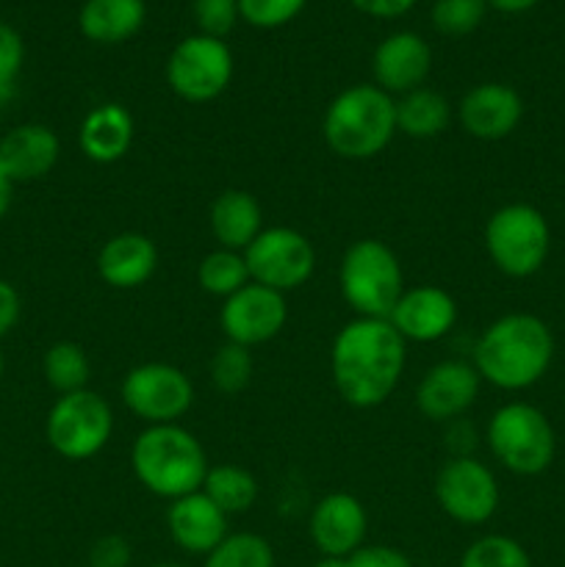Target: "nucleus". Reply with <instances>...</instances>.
<instances>
[{
    "instance_id": "18",
    "label": "nucleus",
    "mask_w": 565,
    "mask_h": 567,
    "mask_svg": "<svg viewBox=\"0 0 565 567\" xmlns=\"http://www.w3.org/2000/svg\"><path fill=\"white\" fill-rule=\"evenodd\" d=\"M432 70V48L424 37L413 31H393L382 39L371 53V75L374 86L391 97L424 86Z\"/></svg>"
},
{
    "instance_id": "31",
    "label": "nucleus",
    "mask_w": 565,
    "mask_h": 567,
    "mask_svg": "<svg viewBox=\"0 0 565 567\" xmlns=\"http://www.w3.org/2000/svg\"><path fill=\"white\" fill-rule=\"evenodd\" d=\"M458 567H532V559L515 537L482 535L465 548Z\"/></svg>"
},
{
    "instance_id": "45",
    "label": "nucleus",
    "mask_w": 565,
    "mask_h": 567,
    "mask_svg": "<svg viewBox=\"0 0 565 567\" xmlns=\"http://www.w3.org/2000/svg\"><path fill=\"white\" fill-rule=\"evenodd\" d=\"M3 369H6V360H3V354H0V377H3Z\"/></svg>"
},
{
    "instance_id": "2",
    "label": "nucleus",
    "mask_w": 565,
    "mask_h": 567,
    "mask_svg": "<svg viewBox=\"0 0 565 567\" xmlns=\"http://www.w3.org/2000/svg\"><path fill=\"white\" fill-rule=\"evenodd\" d=\"M554 360V332L535 313H504L476 338L474 363L482 382L518 393L537 385Z\"/></svg>"
},
{
    "instance_id": "24",
    "label": "nucleus",
    "mask_w": 565,
    "mask_h": 567,
    "mask_svg": "<svg viewBox=\"0 0 565 567\" xmlns=\"http://www.w3.org/2000/svg\"><path fill=\"white\" fill-rule=\"evenodd\" d=\"M147 20L144 0H86L78 11V28L94 44H122L136 37Z\"/></svg>"
},
{
    "instance_id": "35",
    "label": "nucleus",
    "mask_w": 565,
    "mask_h": 567,
    "mask_svg": "<svg viewBox=\"0 0 565 567\" xmlns=\"http://www.w3.org/2000/svg\"><path fill=\"white\" fill-rule=\"evenodd\" d=\"M22 61H25V42H22L20 31L0 20V81L17 83Z\"/></svg>"
},
{
    "instance_id": "20",
    "label": "nucleus",
    "mask_w": 565,
    "mask_h": 567,
    "mask_svg": "<svg viewBox=\"0 0 565 567\" xmlns=\"http://www.w3.org/2000/svg\"><path fill=\"white\" fill-rule=\"evenodd\" d=\"M166 529L181 551L192 557H208L230 535V518L203 491H197L170 502Z\"/></svg>"
},
{
    "instance_id": "33",
    "label": "nucleus",
    "mask_w": 565,
    "mask_h": 567,
    "mask_svg": "<svg viewBox=\"0 0 565 567\" xmlns=\"http://www.w3.org/2000/svg\"><path fill=\"white\" fill-rule=\"evenodd\" d=\"M308 0H238V14L247 25L271 31V28L288 25Z\"/></svg>"
},
{
    "instance_id": "32",
    "label": "nucleus",
    "mask_w": 565,
    "mask_h": 567,
    "mask_svg": "<svg viewBox=\"0 0 565 567\" xmlns=\"http://www.w3.org/2000/svg\"><path fill=\"white\" fill-rule=\"evenodd\" d=\"M485 14V0H435L430 9V22L443 37H469L482 25Z\"/></svg>"
},
{
    "instance_id": "13",
    "label": "nucleus",
    "mask_w": 565,
    "mask_h": 567,
    "mask_svg": "<svg viewBox=\"0 0 565 567\" xmlns=\"http://www.w3.org/2000/svg\"><path fill=\"white\" fill-rule=\"evenodd\" d=\"M288 321L286 293L271 291V288L247 282L242 291L227 297L219 310V324L225 332V341L238 347H264L275 341Z\"/></svg>"
},
{
    "instance_id": "28",
    "label": "nucleus",
    "mask_w": 565,
    "mask_h": 567,
    "mask_svg": "<svg viewBox=\"0 0 565 567\" xmlns=\"http://www.w3.org/2000/svg\"><path fill=\"white\" fill-rule=\"evenodd\" d=\"M197 282L208 297H216L225 302L227 297L242 291V288L253 280H249L244 252L216 247L210 249L208 255H203V260L197 264Z\"/></svg>"
},
{
    "instance_id": "30",
    "label": "nucleus",
    "mask_w": 565,
    "mask_h": 567,
    "mask_svg": "<svg viewBox=\"0 0 565 567\" xmlns=\"http://www.w3.org/2000/svg\"><path fill=\"white\" fill-rule=\"evenodd\" d=\"M255 374V358L253 349L238 347V343L225 341L214 352L208 363V377L210 385L216 388L225 396H238L242 391H247L249 382Z\"/></svg>"
},
{
    "instance_id": "23",
    "label": "nucleus",
    "mask_w": 565,
    "mask_h": 567,
    "mask_svg": "<svg viewBox=\"0 0 565 567\" xmlns=\"http://www.w3.org/2000/svg\"><path fill=\"white\" fill-rule=\"evenodd\" d=\"M210 236L216 238V247L244 252L264 230V208L255 199V194L244 188H225L216 194L208 210Z\"/></svg>"
},
{
    "instance_id": "42",
    "label": "nucleus",
    "mask_w": 565,
    "mask_h": 567,
    "mask_svg": "<svg viewBox=\"0 0 565 567\" xmlns=\"http://www.w3.org/2000/svg\"><path fill=\"white\" fill-rule=\"evenodd\" d=\"M14 97H17V83L0 81V111H3Z\"/></svg>"
},
{
    "instance_id": "7",
    "label": "nucleus",
    "mask_w": 565,
    "mask_h": 567,
    "mask_svg": "<svg viewBox=\"0 0 565 567\" xmlns=\"http://www.w3.org/2000/svg\"><path fill=\"white\" fill-rule=\"evenodd\" d=\"M482 241L491 264L504 277L526 280L546 266L552 252V227L535 205L507 203L485 221Z\"/></svg>"
},
{
    "instance_id": "15",
    "label": "nucleus",
    "mask_w": 565,
    "mask_h": 567,
    "mask_svg": "<svg viewBox=\"0 0 565 567\" xmlns=\"http://www.w3.org/2000/svg\"><path fill=\"white\" fill-rule=\"evenodd\" d=\"M308 535L319 557H352L360 546H366L369 513L352 493H327L310 509Z\"/></svg>"
},
{
    "instance_id": "8",
    "label": "nucleus",
    "mask_w": 565,
    "mask_h": 567,
    "mask_svg": "<svg viewBox=\"0 0 565 567\" xmlns=\"http://www.w3.org/2000/svg\"><path fill=\"white\" fill-rule=\"evenodd\" d=\"M114 435V410L92 388L64 393L44 419V437L61 460L83 463L109 446Z\"/></svg>"
},
{
    "instance_id": "29",
    "label": "nucleus",
    "mask_w": 565,
    "mask_h": 567,
    "mask_svg": "<svg viewBox=\"0 0 565 567\" xmlns=\"http://www.w3.org/2000/svg\"><path fill=\"white\" fill-rule=\"evenodd\" d=\"M203 567H275V548L255 532H230L203 557Z\"/></svg>"
},
{
    "instance_id": "9",
    "label": "nucleus",
    "mask_w": 565,
    "mask_h": 567,
    "mask_svg": "<svg viewBox=\"0 0 565 567\" xmlns=\"http://www.w3.org/2000/svg\"><path fill=\"white\" fill-rule=\"evenodd\" d=\"M233 70L236 61L225 39L192 33L172 48L166 59V83L181 100L203 105L227 92Z\"/></svg>"
},
{
    "instance_id": "38",
    "label": "nucleus",
    "mask_w": 565,
    "mask_h": 567,
    "mask_svg": "<svg viewBox=\"0 0 565 567\" xmlns=\"http://www.w3.org/2000/svg\"><path fill=\"white\" fill-rule=\"evenodd\" d=\"M349 6L360 11V14L377 17V20H397V17L408 14L419 0H347Z\"/></svg>"
},
{
    "instance_id": "22",
    "label": "nucleus",
    "mask_w": 565,
    "mask_h": 567,
    "mask_svg": "<svg viewBox=\"0 0 565 567\" xmlns=\"http://www.w3.org/2000/svg\"><path fill=\"white\" fill-rule=\"evenodd\" d=\"M136 122L122 103H100L89 109V114L78 127V147L92 164H116L133 147Z\"/></svg>"
},
{
    "instance_id": "19",
    "label": "nucleus",
    "mask_w": 565,
    "mask_h": 567,
    "mask_svg": "<svg viewBox=\"0 0 565 567\" xmlns=\"http://www.w3.org/2000/svg\"><path fill=\"white\" fill-rule=\"evenodd\" d=\"M158 247L150 236L136 230H125L111 236L97 249L94 269L97 277L114 291H136L147 286L158 271Z\"/></svg>"
},
{
    "instance_id": "34",
    "label": "nucleus",
    "mask_w": 565,
    "mask_h": 567,
    "mask_svg": "<svg viewBox=\"0 0 565 567\" xmlns=\"http://www.w3.org/2000/svg\"><path fill=\"white\" fill-rule=\"evenodd\" d=\"M192 14L199 31L205 37L225 39L242 20L238 14V0H192Z\"/></svg>"
},
{
    "instance_id": "17",
    "label": "nucleus",
    "mask_w": 565,
    "mask_h": 567,
    "mask_svg": "<svg viewBox=\"0 0 565 567\" xmlns=\"http://www.w3.org/2000/svg\"><path fill=\"white\" fill-rule=\"evenodd\" d=\"M458 120L476 142H502L513 136L524 120V100L507 83H476L460 100Z\"/></svg>"
},
{
    "instance_id": "37",
    "label": "nucleus",
    "mask_w": 565,
    "mask_h": 567,
    "mask_svg": "<svg viewBox=\"0 0 565 567\" xmlns=\"http://www.w3.org/2000/svg\"><path fill=\"white\" fill-rule=\"evenodd\" d=\"M349 567H415L413 559L402 548L382 546V543H366L349 557Z\"/></svg>"
},
{
    "instance_id": "11",
    "label": "nucleus",
    "mask_w": 565,
    "mask_h": 567,
    "mask_svg": "<svg viewBox=\"0 0 565 567\" xmlns=\"http://www.w3.org/2000/svg\"><path fill=\"white\" fill-rule=\"evenodd\" d=\"M435 502L446 518L463 526H482L496 515L502 491L499 480L474 454L449 457L435 474Z\"/></svg>"
},
{
    "instance_id": "43",
    "label": "nucleus",
    "mask_w": 565,
    "mask_h": 567,
    "mask_svg": "<svg viewBox=\"0 0 565 567\" xmlns=\"http://www.w3.org/2000/svg\"><path fill=\"white\" fill-rule=\"evenodd\" d=\"M314 567H349V557H319Z\"/></svg>"
},
{
    "instance_id": "5",
    "label": "nucleus",
    "mask_w": 565,
    "mask_h": 567,
    "mask_svg": "<svg viewBox=\"0 0 565 567\" xmlns=\"http://www.w3.org/2000/svg\"><path fill=\"white\" fill-rule=\"evenodd\" d=\"M338 291L355 316L388 319L404 291V271L397 252L380 238L349 244L338 264Z\"/></svg>"
},
{
    "instance_id": "4",
    "label": "nucleus",
    "mask_w": 565,
    "mask_h": 567,
    "mask_svg": "<svg viewBox=\"0 0 565 567\" xmlns=\"http://www.w3.org/2000/svg\"><path fill=\"white\" fill-rule=\"evenodd\" d=\"M397 133V97L374 83H355L338 92L321 120L330 153L347 161L377 158Z\"/></svg>"
},
{
    "instance_id": "40",
    "label": "nucleus",
    "mask_w": 565,
    "mask_h": 567,
    "mask_svg": "<svg viewBox=\"0 0 565 567\" xmlns=\"http://www.w3.org/2000/svg\"><path fill=\"white\" fill-rule=\"evenodd\" d=\"M487 9H496L502 14H524V11L535 9L541 0H485Z\"/></svg>"
},
{
    "instance_id": "10",
    "label": "nucleus",
    "mask_w": 565,
    "mask_h": 567,
    "mask_svg": "<svg viewBox=\"0 0 565 567\" xmlns=\"http://www.w3.org/2000/svg\"><path fill=\"white\" fill-rule=\"evenodd\" d=\"M122 404L147 426L181 424L194 408V382L183 369L161 360L138 363L122 377Z\"/></svg>"
},
{
    "instance_id": "3",
    "label": "nucleus",
    "mask_w": 565,
    "mask_h": 567,
    "mask_svg": "<svg viewBox=\"0 0 565 567\" xmlns=\"http://www.w3.org/2000/svg\"><path fill=\"white\" fill-rule=\"evenodd\" d=\"M131 468L138 485L155 498H175L197 493L208 474V454L194 432L181 424L144 426L131 446Z\"/></svg>"
},
{
    "instance_id": "14",
    "label": "nucleus",
    "mask_w": 565,
    "mask_h": 567,
    "mask_svg": "<svg viewBox=\"0 0 565 567\" xmlns=\"http://www.w3.org/2000/svg\"><path fill=\"white\" fill-rule=\"evenodd\" d=\"M482 377L471 360H441L430 365L415 388V410L432 424L463 419L480 399Z\"/></svg>"
},
{
    "instance_id": "1",
    "label": "nucleus",
    "mask_w": 565,
    "mask_h": 567,
    "mask_svg": "<svg viewBox=\"0 0 565 567\" xmlns=\"http://www.w3.org/2000/svg\"><path fill=\"white\" fill-rule=\"evenodd\" d=\"M404 363L408 343L388 319L355 316L332 338V385L355 410H374L386 404L402 382Z\"/></svg>"
},
{
    "instance_id": "6",
    "label": "nucleus",
    "mask_w": 565,
    "mask_h": 567,
    "mask_svg": "<svg viewBox=\"0 0 565 567\" xmlns=\"http://www.w3.org/2000/svg\"><path fill=\"white\" fill-rule=\"evenodd\" d=\"M485 441L493 460L515 476L543 474L557 454L552 421L530 402H507L493 410L485 426Z\"/></svg>"
},
{
    "instance_id": "26",
    "label": "nucleus",
    "mask_w": 565,
    "mask_h": 567,
    "mask_svg": "<svg viewBox=\"0 0 565 567\" xmlns=\"http://www.w3.org/2000/svg\"><path fill=\"white\" fill-rule=\"evenodd\" d=\"M199 491L230 518V515H244L255 507L260 496V485L253 471L242 468L236 463L210 465Z\"/></svg>"
},
{
    "instance_id": "16",
    "label": "nucleus",
    "mask_w": 565,
    "mask_h": 567,
    "mask_svg": "<svg viewBox=\"0 0 565 567\" xmlns=\"http://www.w3.org/2000/svg\"><path fill=\"white\" fill-rule=\"evenodd\" d=\"M460 308L452 293L441 286L404 288L393 305L388 321L404 338V343H435L454 330Z\"/></svg>"
},
{
    "instance_id": "44",
    "label": "nucleus",
    "mask_w": 565,
    "mask_h": 567,
    "mask_svg": "<svg viewBox=\"0 0 565 567\" xmlns=\"http://www.w3.org/2000/svg\"><path fill=\"white\" fill-rule=\"evenodd\" d=\"M150 567H188V565H183V563H170V559H164V563H155V565H150Z\"/></svg>"
},
{
    "instance_id": "27",
    "label": "nucleus",
    "mask_w": 565,
    "mask_h": 567,
    "mask_svg": "<svg viewBox=\"0 0 565 567\" xmlns=\"http://www.w3.org/2000/svg\"><path fill=\"white\" fill-rule=\"evenodd\" d=\"M42 374L44 382L59 396L83 391V388H89V380H92V363H89L86 349L75 341H55L44 352Z\"/></svg>"
},
{
    "instance_id": "36",
    "label": "nucleus",
    "mask_w": 565,
    "mask_h": 567,
    "mask_svg": "<svg viewBox=\"0 0 565 567\" xmlns=\"http://www.w3.org/2000/svg\"><path fill=\"white\" fill-rule=\"evenodd\" d=\"M133 548L122 535H103L89 548L86 567H131Z\"/></svg>"
},
{
    "instance_id": "25",
    "label": "nucleus",
    "mask_w": 565,
    "mask_h": 567,
    "mask_svg": "<svg viewBox=\"0 0 565 567\" xmlns=\"http://www.w3.org/2000/svg\"><path fill=\"white\" fill-rule=\"evenodd\" d=\"M449 125H452V105L435 89L419 86L397 97V131L402 136L427 142L441 136Z\"/></svg>"
},
{
    "instance_id": "41",
    "label": "nucleus",
    "mask_w": 565,
    "mask_h": 567,
    "mask_svg": "<svg viewBox=\"0 0 565 567\" xmlns=\"http://www.w3.org/2000/svg\"><path fill=\"white\" fill-rule=\"evenodd\" d=\"M11 197H14V183H11V177L6 175L3 164H0V221H3V216L9 214Z\"/></svg>"
},
{
    "instance_id": "12",
    "label": "nucleus",
    "mask_w": 565,
    "mask_h": 567,
    "mask_svg": "<svg viewBox=\"0 0 565 567\" xmlns=\"http://www.w3.org/2000/svg\"><path fill=\"white\" fill-rule=\"evenodd\" d=\"M249 280L271 291H297L314 277L316 249L305 233L297 227L275 225L264 227L260 236L244 249Z\"/></svg>"
},
{
    "instance_id": "21",
    "label": "nucleus",
    "mask_w": 565,
    "mask_h": 567,
    "mask_svg": "<svg viewBox=\"0 0 565 567\" xmlns=\"http://www.w3.org/2000/svg\"><path fill=\"white\" fill-rule=\"evenodd\" d=\"M61 158L59 133L42 122H22L0 138V164L11 183H33L48 177Z\"/></svg>"
},
{
    "instance_id": "39",
    "label": "nucleus",
    "mask_w": 565,
    "mask_h": 567,
    "mask_svg": "<svg viewBox=\"0 0 565 567\" xmlns=\"http://www.w3.org/2000/svg\"><path fill=\"white\" fill-rule=\"evenodd\" d=\"M20 313H22L20 291H17L9 280L0 277V338H6L11 330H14L17 321H20Z\"/></svg>"
}]
</instances>
